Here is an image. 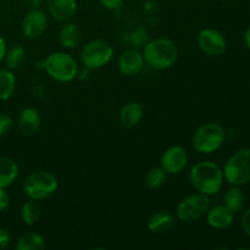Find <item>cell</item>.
Masks as SVG:
<instances>
[{
	"instance_id": "cell-1",
	"label": "cell",
	"mask_w": 250,
	"mask_h": 250,
	"mask_svg": "<svg viewBox=\"0 0 250 250\" xmlns=\"http://www.w3.org/2000/svg\"><path fill=\"white\" fill-rule=\"evenodd\" d=\"M224 171L212 161H199L189 172L190 185L195 190L205 195H214L221 189Z\"/></svg>"
},
{
	"instance_id": "cell-2",
	"label": "cell",
	"mask_w": 250,
	"mask_h": 250,
	"mask_svg": "<svg viewBox=\"0 0 250 250\" xmlns=\"http://www.w3.org/2000/svg\"><path fill=\"white\" fill-rule=\"evenodd\" d=\"M144 62L150 68L163 71L170 68L178 58V49L171 39L156 38L144 45Z\"/></svg>"
},
{
	"instance_id": "cell-3",
	"label": "cell",
	"mask_w": 250,
	"mask_h": 250,
	"mask_svg": "<svg viewBox=\"0 0 250 250\" xmlns=\"http://www.w3.org/2000/svg\"><path fill=\"white\" fill-rule=\"evenodd\" d=\"M44 68L46 73L58 82H71L78 73L77 61L65 51L51 53L44 61Z\"/></svg>"
},
{
	"instance_id": "cell-4",
	"label": "cell",
	"mask_w": 250,
	"mask_h": 250,
	"mask_svg": "<svg viewBox=\"0 0 250 250\" xmlns=\"http://www.w3.org/2000/svg\"><path fill=\"white\" fill-rule=\"evenodd\" d=\"M226 133L221 125L209 122L200 126L193 134V146L198 153L211 154L219 150L224 144Z\"/></svg>"
},
{
	"instance_id": "cell-5",
	"label": "cell",
	"mask_w": 250,
	"mask_h": 250,
	"mask_svg": "<svg viewBox=\"0 0 250 250\" xmlns=\"http://www.w3.org/2000/svg\"><path fill=\"white\" fill-rule=\"evenodd\" d=\"M58 187V178L48 171H37L31 173L23 182L24 194L34 202L51 197Z\"/></svg>"
},
{
	"instance_id": "cell-6",
	"label": "cell",
	"mask_w": 250,
	"mask_h": 250,
	"mask_svg": "<svg viewBox=\"0 0 250 250\" xmlns=\"http://www.w3.org/2000/svg\"><path fill=\"white\" fill-rule=\"evenodd\" d=\"M222 171L225 180L231 185L242 186L250 182V148L233 154Z\"/></svg>"
},
{
	"instance_id": "cell-7",
	"label": "cell",
	"mask_w": 250,
	"mask_h": 250,
	"mask_svg": "<svg viewBox=\"0 0 250 250\" xmlns=\"http://www.w3.org/2000/svg\"><path fill=\"white\" fill-rule=\"evenodd\" d=\"M209 208V195L197 193V194L188 195L185 199L181 200V203L177 207L176 215H177L180 221L189 224V222L198 221L203 216H205Z\"/></svg>"
},
{
	"instance_id": "cell-8",
	"label": "cell",
	"mask_w": 250,
	"mask_h": 250,
	"mask_svg": "<svg viewBox=\"0 0 250 250\" xmlns=\"http://www.w3.org/2000/svg\"><path fill=\"white\" fill-rule=\"evenodd\" d=\"M114 55V49L110 43L103 39H95L85 44L81 53L83 65L90 70H98L106 65Z\"/></svg>"
},
{
	"instance_id": "cell-9",
	"label": "cell",
	"mask_w": 250,
	"mask_h": 250,
	"mask_svg": "<svg viewBox=\"0 0 250 250\" xmlns=\"http://www.w3.org/2000/svg\"><path fill=\"white\" fill-rule=\"evenodd\" d=\"M198 46L209 56H220L226 51V39L215 28H203L198 34Z\"/></svg>"
},
{
	"instance_id": "cell-10",
	"label": "cell",
	"mask_w": 250,
	"mask_h": 250,
	"mask_svg": "<svg viewBox=\"0 0 250 250\" xmlns=\"http://www.w3.org/2000/svg\"><path fill=\"white\" fill-rule=\"evenodd\" d=\"M188 163L187 151L183 146H173L166 149L165 153L161 156V167L166 173L170 175H178L185 170Z\"/></svg>"
},
{
	"instance_id": "cell-11",
	"label": "cell",
	"mask_w": 250,
	"mask_h": 250,
	"mask_svg": "<svg viewBox=\"0 0 250 250\" xmlns=\"http://www.w3.org/2000/svg\"><path fill=\"white\" fill-rule=\"evenodd\" d=\"M48 17L42 10H29L22 21V33L28 39H37L46 31Z\"/></svg>"
},
{
	"instance_id": "cell-12",
	"label": "cell",
	"mask_w": 250,
	"mask_h": 250,
	"mask_svg": "<svg viewBox=\"0 0 250 250\" xmlns=\"http://www.w3.org/2000/svg\"><path fill=\"white\" fill-rule=\"evenodd\" d=\"M46 9L54 20L67 22L73 19L77 11L76 0H46Z\"/></svg>"
},
{
	"instance_id": "cell-13",
	"label": "cell",
	"mask_w": 250,
	"mask_h": 250,
	"mask_svg": "<svg viewBox=\"0 0 250 250\" xmlns=\"http://www.w3.org/2000/svg\"><path fill=\"white\" fill-rule=\"evenodd\" d=\"M143 66V54L136 49H127L119 58V70L125 76L137 75L141 72Z\"/></svg>"
},
{
	"instance_id": "cell-14",
	"label": "cell",
	"mask_w": 250,
	"mask_h": 250,
	"mask_svg": "<svg viewBox=\"0 0 250 250\" xmlns=\"http://www.w3.org/2000/svg\"><path fill=\"white\" fill-rule=\"evenodd\" d=\"M234 212H232L226 205H214L209 208L207 212V221L210 227L215 229H225L233 222Z\"/></svg>"
},
{
	"instance_id": "cell-15",
	"label": "cell",
	"mask_w": 250,
	"mask_h": 250,
	"mask_svg": "<svg viewBox=\"0 0 250 250\" xmlns=\"http://www.w3.org/2000/svg\"><path fill=\"white\" fill-rule=\"evenodd\" d=\"M41 128V116L34 107L22 110L19 117V129L23 136H33Z\"/></svg>"
},
{
	"instance_id": "cell-16",
	"label": "cell",
	"mask_w": 250,
	"mask_h": 250,
	"mask_svg": "<svg viewBox=\"0 0 250 250\" xmlns=\"http://www.w3.org/2000/svg\"><path fill=\"white\" fill-rule=\"evenodd\" d=\"M143 117V107L138 102H129L120 111V122L125 128L136 127Z\"/></svg>"
},
{
	"instance_id": "cell-17",
	"label": "cell",
	"mask_w": 250,
	"mask_h": 250,
	"mask_svg": "<svg viewBox=\"0 0 250 250\" xmlns=\"http://www.w3.org/2000/svg\"><path fill=\"white\" fill-rule=\"evenodd\" d=\"M81 38V31L78 26L73 22H65L60 29L59 33V39H60V44L66 49H75L76 46L80 44Z\"/></svg>"
},
{
	"instance_id": "cell-18",
	"label": "cell",
	"mask_w": 250,
	"mask_h": 250,
	"mask_svg": "<svg viewBox=\"0 0 250 250\" xmlns=\"http://www.w3.org/2000/svg\"><path fill=\"white\" fill-rule=\"evenodd\" d=\"M19 176V165L11 158H0V188H6Z\"/></svg>"
},
{
	"instance_id": "cell-19",
	"label": "cell",
	"mask_w": 250,
	"mask_h": 250,
	"mask_svg": "<svg viewBox=\"0 0 250 250\" xmlns=\"http://www.w3.org/2000/svg\"><path fill=\"white\" fill-rule=\"evenodd\" d=\"M175 224V219L167 211H159L151 215L148 220V229L153 233H165Z\"/></svg>"
},
{
	"instance_id": "cell-20",
	"label": "cell",
	"mask_w": 250,
	"mask_h": 250,
	"mask_svg": "<svg viewBox=\"0 0 250 250\" xmlns=\"http://www.w3.org/2000/svg\"><path fill=\"white\" fill-rule=\"evenodd\" d=\"M16 88V78L9 68L0 70V100H7L12 97Z\"/></svg>"
},
{
	"instance_id": "cell-21",
	"label": "cell",
	"mask_w": 250,
	"mask_h": 250,
	"mask_svg": "<svg viewBox=\"0 0 250 250\" xmlns=\"http://www.w3.org/2000/svg\"><path fill=\"white\" fill-rule=\"evenodd\" d=\"M224 204L231 210L232 212H238L243 209L244 204H246V197H244L243 192L238 188V186L229 188L227 193L225 194Z\"/></svg>"
},
{
	"instance_id": "cell-22",
	"label": "cell",
	"mask_w": 250,
	"mask_h": 250,
	"mask_svg": "<svg viewBox=\"0 0 250 250\" xmlns=\"http://www.w3.org/2000/svg\"><path fill=\"white\" fill-rule=\"evenodd\" d=\"M46 247L43 237L38 233H26L17 241V250H42Z\"/></svg>"
},
{
	"instance_id": "cell-23",
	"label": "cell",
	"mask_w": 250,
	"mask_h": 250,
	"mask_svg": "<svg viewBox=\"0 0 250 250\" xmlns=\"http://www.w3.org/2000/svg\"><path fill=\"white\" fill-rule=\"evenodd\" d=\"M4 59L9 70H16V68L21 67V65L26 60V50L22 46L14 45L9 50H6Z\"/></svg>"
},
{
	"instance_id": "cell-24",
	"label": "cell",
	"mask_w": 250,
	"mask_h": 250,
	"mask_svg": "<svg viewBox=\"0 0 250 250\" xmlns=\"http://www.w3.org/2000/svg\"><path fill=\"white\" fill-rule=\"evenodd\" d=\"M41 216V210L38 205L34 203V200H28L24 203L21 208V219L24 225L27 226H33Z\"/></svg>"
},
{
	"instance_id": "cell-25",
	"label": "cell",
	"mask_w": 250,
	"mask_h": 250,
	"mask_svg": "<svg viewBox=\"0 0 250 250\" xmlns=\"http://www.w3.org/2000/svg\"><path fill=\"white\" fill-rule=\"evenodd\" d=\"M166 181V172L163 167H153L148 171L146 177V186L151 189L160 188Z\"/></svg>"
},
{
	"instance_id": "cell-26",
	"label": "cell",
	"mask_w": 250,
	"mask_h": 250,
	"mask_svg": "<svg viewBox=\"0 0 250 250\" xmlns=\"http://www.w3.org/2000/svg\"><path fill=\"white\" fill-rule=\"evenodd\" d=\"M12 127L11 117L5 114H0V137L5 136L10 132Z\"/></svg>"
},
{
	"instance_id": "cell-27",
	"label": "cell",
	"mask_w": 250,
	"mask_h": 250,
	"mask_svg": "<svg viewBox=\"0 0 250 250\" xmlns=\"http://www.w3.org/2000/svg\"><path fill=\"white\" fill-rule=\"evenodd\" d=\"M100 4L107 10H111V11H116L120 10L124 5V0H99Z\"/></svg>"
},
{
	"instance_id": "cell-28",
	"label": "cell",
	"mask_w": 250,
	"mask_h": 250,
	"mask_svg": "<svg viewBox=\"0 0 250 250\" xmlns=\"http://www.w3.org/2000/svg\"><path fill=\"white\" fill-rule=\"evenodd\" d=\"M10 241H11V237L9 232L0 227V250L6 248L10 244Z\"/></svg>"
},
{
	"instance_id": "cell-29",
	"label": "cell",
	"mask_w": 250,
	"mask_h": 250,
	"mask_svg": "<svg viewBox=\"0 0 250 250\" xmlns=\"http://www.w3.org/2000/svg\"><path fill=\"white\" fill-rule=\"evenodd\" d=\"M242 229H243L244 233L250 238V208L244 212L243 217H242Z\"/></svg>"
},
{
	"instance_id": "cell-30",
	"label": "cell",
	"mask_w": 250,
	"mask_h": 250,
	"mask_svg": "<svg viewBox=\"0 0 250 250\" xmlns=\"http://www.w3.org/2000/svg\"><path fill=\"white\" fill-rule=\"evenodd\" d=\"M9 204H10L9 194L5 192L4 188H0V212L4 211L5 209H7Z\"/></svg>"
},
{
	"instance_id": "cell-31",
	"label": "cell",
	"mask_w": 250,
	"mask_h": 250,
	"mask_svg": "<svg viewBox=\"0 0 250 250\" xmlns=\"http://www.w3.org/2000/svg\"><path fill=\"white\" fill-rule=\"evenodd\" d=\"M24 4L27 5L29 10H36L39 9L42 4V0H24Z\"/></svg>"
},
{
	"instance_id": "cell-32",
	"label": "cell",
	"mask_w": 250,
	"mask_h": 250,
	"mask_svg": "<svg viewBox=\"0 0 250 250\" xmlns=\"http://www.w3.org/2000/svg\"><path fill=\"white\" fill-rule=\"evenodd\" d=\"M5 54H6V43L5 39L0 37V61L5 58Z\"/></svg>"
},
{
	"instance_id": "cell-33",
	"label": "cell",
	"mask_w": 250,
	"mask_h": 250,
	"mask_svg": "<svg viewBox=\"0 0 250 250\" xmlns=\"http://www.w3.org/2000/svg\"><path fill=\"white\" fill-rule=\"evenodd\" d=\"M244 42H246L247 46L250 49V27L247 29L246 33H244Z\"/></svg>"
}]
</instances>
